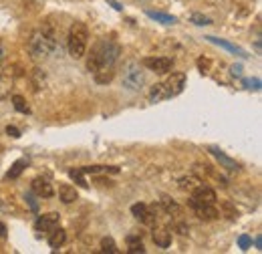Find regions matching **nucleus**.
Masks as SVG:
<instances>
[{
    "mask_svg": "<svg viewBox=\"0 0 262 254\" xmlns=\"http://www.w3.org/2000/svg\"><path fill=\"white\" fill-rule=\"evenodd\" d=\"M232 73H234V75H242V67H236V65H234V67H232Z\"/></svg>",
    "mask_w": 262,
    "mask_h": 254,
    "instance_id": "nucleus-38",
    "label": "nucleus"
},
{
    "mask_svg": "<svg viewBox=\"0 0 262 254\" xmlns=\"http://www.w3.org/2000/svg\"><path fill=\"white\" fill-rule=\"evenodd\" d=\"M238 244H240L242 250H248L250 244H252V240H250V236H240V238H238Z\"/></svg>",
    "mask_w": 262,
    "mask_h": 254,
    "instance_id": "nucleus-31",
    "label": "nucleus"
},
{
    "mask_svg": "<svg viewBox=\"0 0 262 254\" xmlns=\"http://www.w3.org/2000/svg\"><path fill=\"white\" fill-rule=\"evenodd\" d=\"M200 184H202V180H200L198 176H194V174H190V176H184V178L180 180V190L192 192V190H196Z\"/></svg>",
    "mask_w": 262,
    "mask_h": 254,
    "instance_id": "nucleus-18",
    "label": "nucleus"
},
{
    "mask_svg": "<svg viewBox=\"0 0 262 254\" xmlns=\"http://www.w3.org/2000/svg\"><path fill=\"white\" fill-rule=\"evenodd\" d=\"M59 198H61V202H63V204H73V202H77V200H79V194H77V190H75L73 186L63 184V186L59 188Z\"/></svg>",
    "mask_w": 262,
    "mask_h": 254,
    "instance_id": "nucleus-15",
    "label": "nucleus"
},
{
    "mask_svg": "<svg viewBox=\"0 0 262 254\" xmlns=\"http://www.w3.org/2000/svg\"><path fill=\"white\" fill-rule=\"evenodd\" d=\"M192 198L202 202V204H216V200H218L216 192L212 188H208V186H204V184H200L196 190H192Z\"/></svg>",
    "mask_w": 262,
    "mask_h": 254,
    "instance_id": "nucleus-11",
    "label": "nucleus"
},
{
    "mask_svg": "<svg viewBox=\"0 0 262 254\" xmlns=\"http://www.w3.org/2000/svg\"><path fill=\"white\" fill-rule=\"evenodd\" d=\"M162 206H164V210L167 214H180V206L176 204V202H171L167 196H164V200H162Z\"/></svg>",
    "mask_w": 262,
    "mask_h": 254,
    "instance_id": "nucleus-26",
    "label": "nucleus"
},
{
    "mask_svg": "<svg viewBox=\"0 0 262 254\" xmlns=\"http://www.w3.org/2000/svg\"><path fill=\"white\" fill-rule=\"evenodd\" d=\"M87 40H89V31H87V25L83 23H75L69 31V40H67V47H69V55L73 59H81L87 51Z\"/></svg>",
    "mask_w": 262,
    "mask_h": 254,
    "instance_id": "nucleus-3",
    "label": "nucleus"
},
{
    "mask_svg": "<svg viewBox=\"0 0 262 254\" xmlns=\"http://www.w3.org/2000/svg\"><path fill=\"white\" fill-rule=\"evenodd\" d=\"M129 244V248H127V252L129 254H143L145 252V246L141 244V240H131L127 242Z\"/></svg>",
    "mask_w": 262,
    "mask_h": 254,
    "instance_id": "nucleus-28",
    "label": "nucleus"
},
{
    "mask_svg": "<svg viewBox=\"0 0 262 254\" xmlns=\"http://www.w3.org/2000/svg\"><path fill=\"white\" fill-rule=\"evenodd\" d=\"M208 40H210V43H216V45H220V47H224V49H228V51H232V53H238L240 57H246L238 47L230 45V43H226V40H220V38H214V36H208Z\"/></svg>",
    "mask_w": 262,
    "mask_h": 254,
    "instance_id": "nucleus-25",
    "label": "nucleus"
},
{
    "mask_svg": "<svg viewBox=\"0 0 262 254\" xmlns=\"http://www.w3.org/2000/svg\"><path fill=\"white\" fill-rule=\"evenodd\" d=\"M113 77H115L113 67H103V69L95 71V81H97L99 85H107V83H111Z\"/></svg>",
    "mask_w": 262,
    "mask_h": 254,
    "instance_id": "nucleus-17",
    "label": "nucleus"
},
{
    "mask_svg": "<svg viewBox=\"0 0 262 254\" xmlns=\"http://www.w3.org/2000/svg\"><path fill=\"white\" fill-rule=\"evenodd\" d=\"M27 167V159H18V161H14L12 163V167H10V172H8V178L10 180H14V178H18L20 174H23V170Z\"/></svg>",
    "mask_w": 262,
    "mask_h": 254,
    "instance_id": "nucleus-23",
    "label": "nucleus"
},
{
    "mask_svg": "<svg viewBox=\"0 0 262 254\" xmlns=\"http://www.w3.org/2000/svg\"><path fill=\"white\" fill-rule=\"evenodd\" d=\"M31 188L36 196H40V198H51L55 190H53V186H51V182L49 180H45V178H34L33 182H31Z\"/></svg>",
    "mask_w": 262,
    "mask_h": 254,
    "instance_id": "nucleus-13",
    "label": "nucleus"
},
{
    "mask_svg": "<svg viewBox=\"0 0 262 254\" xmlns=\"http://www.w3.org/2000/svg\"><path fill=\"white\" fill-rule=\"evenodd\" d=\"M59 220H61V214H57V212H49V214H42V216L36 218L34 228H36L38 232H49V230H53V228L59 224Z\"/></svg>",
    "mask_w": 262,
    "mask_h": 254,
    "instance_id": "nucleus-9",
    "label": "nucleus"
},
{
    "mask_svg": "<svg viewBox=\"0 0 262 254\" xmlns=\"http://www.w3.org/2000/svg\"><path fill=\"white\" fill-rule=\"evenodd\" d=\"M145 85V73L139 63H127L123 69V87L129 91H139Z\"/></svg>",
    "mask_w": 262,
    "mask_h": 254,
    "instance_id": "nucleus-4",
    "label": "nucleus"
},
{
    "mask_svg": "<svg viewBox=\"0 0 262 254\" xmlns=\"http://www.w3.org/2000/svg\"><path fill=\"white\" fill-rule=\"evenodd\" d=\"M131 214L143 224H149V226H151V224L156 222V216L149 212L147 204H141V202H139V204H133V206H131Z\"/></svg>",
    "mask_w": 262,
    "mask_h": 254,
    "instance_id": "nucleus-12",
    "label": "nucleus"
},
{
    "mask_svg": "<svg viewBox=\"0 0 262 254\" xmlns=\"http://www.w3.org/2000/svg\"><path fill=\"white\" fill-rule=\"evenodd\" d=\"M198 69L202 71V73H208V69H210V59H198Z\"/></svg>",
    "mask_w": 262,
    "mask_h": 254,
    "instance_id": "nucleus-32",
    "label": "nucleus"
},
{
    "mask_svg": "<svg viewBox=\"0 0 262 254\" xmlns=\"http://www.w3.org/2000/svg\"><path fill=\"white\" fill-rule=\"evenodd\" d=\"M27 202H29V206H31L34 212H36V202L33 200V196H31V194H27Z\"/></svg>",
    "mask_w": 262,
    "mask_h": 254,
    "instance_id": "nucleus-36",
    "label": "nucleus"
},
{
    "mask_svg": "<svg viewBox=\"0 0 262 254\" xmlns=\"http://www.w3.org/2000/svg\"><path fill=\"white\" fill-rule=\"evenodd\" d=\"M101 248H103L105 252H109V254L119 252V250H117V244H115V240H113L111 236H105V238L101 240Z\"/></svg>",
    "mask_w": 262,
    "mask_h": 254,
    "instance_id": "nucleus-24",
    "label": "nucleus"
},
{
    "mask_svg": "<svg viewBox=\"0 0 262 254\" xmlns=\"http://www.w3.org/2000/svg\"><path fill=\"white\" fill-rule=\"evenodd\" d=\"M164 99H167L164 83H156V85L151 87V91H149V101H151V103H160V101H164Z\"/></svg>",
    "mask_w": 262,
    "mask_h": 254,
    "instance_id": "nucleus-20",
    "label": "nucleus"
},
{
    "mask_svg": "<svg viewBox=\"0 0 262 254\" xmlns=\"http://www.w3.org/2000/svg\"><path fill=\"white\" fill-rule=\"evenodd\" d=\"M184 87H186V73H171L164 81V89L167 99L180 95L184 91Z\"/></svg>",
    "mask_w": 262,
    "mask_h": 254,
    "instance_id": "nucleus-5",
    "label": "nucleus"
},
{
    "mask_svg": "<svg viewBox=\"0 0 262 254\" xmlns=\"http://www.w3.org/2000/svg\"><path fill=\"white\" fill-rule=\"evenodd\" d=\"M0 238H6V226L0 222Z\"/></svg>",
    "mask_w": 262,
    "mask_h": 254,
    "instance_id": "nucleus-37",
    "label": "nucleus"
},
{
    "mask_svg": "<svg viewBox=\"0 0 262 254\" xmlns=\"http://www.w3.org/2000/svg\"><path fill=\"white\" fill-rule=\"evenodd\" d=\"M16 75H18L16 67H8V69H4V71L0 73V99H6V97H8L12 85H14Z\"/></svg>",
    "mask_w": 262,
    "mask_h": 254,
    "instance_id": "nucleus-8",
    "label": "nucleus"
},
{
    "mask_svg": "<svg viewBox=\"0 0 262 254\" xmlns=\"http://www.w3.org/2000/svg\"><path fill=\"white\" fill-rule=\"evenodd\" d=\"M224 210H226V214H228V218L230 220H234L236 216H238V212L232 208V204H224Z\"/></svg>",
    "mask_w": 262,
    "mask_h": 254,
    "instance_id": "nucleus-34",
    "label": "nucleus"
},
{
    "mask_svg": "<svg viewBox=\"0 0 262 254\" xmlns=\"http://www.w3.org/2000/svg\"><path fill=\"white\" fill-rule=\"evenodd\" d=\"M33 81H34V89L38 91L42 85H45V73L40 71V69H34V73H33Z\"/></svg>",
    "mask_w": 262,
    "mask_h": 254,
    "instance_id": "nucleus-29",
    "label": "nucleus"
},
{
    "mask_svg": "<svg viewBox=\"0 0 262 254\" xmlns=\"http://www.w3.org/2000/svg\"><path fill=\"white\" fill-rule=\"evenodd\" d=\"M147 16L158 20V23H164V25H173L176 23V16L171 14H164V12H154V10H147Z\"/></svg>",
    "mask_w": 262,
    "mask_h": 254,
    "instance_id": "nucleus-21",
    "label": "nucleus"
},
{
    "mask_svg": "<svg viewBox=\"0 0 262 254\" xmlns=\"http://www.w3.org/2000/svg\"><path fill=\"white\" fill-rule=\"evenodd\" d=\"M260 246H262V240H260V236H258V238H256V248L260 250Z\"/></svg>",
    "mask_w": 262,
    "mask_h": 254,
    "instance_id": "nucleus-39",
    "label": "nucleus"
},
{
    "mask_svg": "<svg viewBox=\"0 0 262 254\" xmlns=\"http://www.w3.org/2000/svg\"><path fill=\"white\" fill-rule=\"evenodd\" d=\"M67 240V232L63 230V228H53L51 230V236H49V246L53 248V250H57V248H61L63 244H65Z\"/></svg>",
    "mask_w": 262,
    "mask_h": 254,
    "instance_id": "nucleus-14",
    "label": "nucleus"
},
{
    "mask_svg": "<svg viewBox=\"0 0 262 254\" xmlns=\"http://www.w3.org/2000/svg\"><path fill=\"white\" fill-rule=\"evenodd\" d=\"M190 206L194 208V212H196V216L200 220H206V222H210V220H216L218 216H220V212L214 208V204H202V202H198V200H190Z\"/></svg>",
    "mask_w": 262,
    "mask_h": 254,
    "instance_id": "nucleus-7",
    "label": "nucleus"
},
{
    "mask_svg": "<svg viewBox=\"0 0 262 254\" xmlns=\"http://www.w3.org/2000/svg\"><path fill=\"white\" fill-rule=\"evenodd\" d=\"M119 53H121V47L117 43H113L109 38H103L91 49V55L87 59V69L95 73L103 67H113L115 61L119 59Z\"/></svg>",
    "mask_w": 262,
    "mask_h": 254,
    "instance_id": "nucleus-1",
    "label": "nucleus"
},
{
    "mask_svg": "<svg viewBox=\"0 0 262 254\" xmlns=\"http://www.w3.org/2000/svg\"><path fill=\"white\" fill-rule=\"evenodd\" d=\"M208 150H210V154H212L214 158L220 161V165H222V167H226L228 172H236V170L240 167V165L236 163V159H232L230 156H226V154H224L220 147H216V145H210Z\"/></svg>",
    "mask_w": 262,
    "mask_h": 254,
    "instance_id": "nucleus-10",
    "label": "nucleus"
},
{
    "mask_svg": "<svg viewBox=\"0 0 262 254\" xmlns=\"http://www.w3.org/2000/svg\"><path fill=\"white\" fill-rule=\"evenodd\" d=\"M12 105H14L16 111H20V113H25V115L31 113V107L27 105V101H25V97L23 95H12Z\"/></svg>",
    "mask_w": 262,
    "mask_h": 254,
    "instance_id": "nucleus-22",
    "label": "nucleus"
},
{
    "mask_svg": "<svg viewBox=\"0 0 262 254\" xmlns=\"http://www.w3.org/2000/svg\"><path fill=\"white\" fill-rule=\"evenodd\" d=\"M69 176H71V180H75V184L77 186H81V188H87L89 184L85 182V178H83V172L81 170H71L69 172Z\"/></svg>",
    "mask_w": 262,
    "mask_h": 254,
    "instance_id": "nucleus-27",
    "label": "nucleus"
},
{
    "mask_svg": "<svg viewBox=\"0 0 262 254\" xmlns=\"http://www.w3.org/2000/svg\"><path fill=\"white\" fill-rule=\"evenodd\" d=\"M6 133H8L10 137H14V139H18V137H20V131H18V129H16L14 125H8V127H6Z\"/></svg>",
    "mask_w": 262,
    "mask_h": 254,
    "instance_id": "nucleus-33",
    "label": "nucleus"
},
{
    "mask_svg": "<svg viewBox=\"0 0 262 254\" xmlns=\"http://www.w3.org/2000/svg\"><path fill=\"white\" fill-rule=\"evenodd\" d=\"M154 242L160 248H167L171 244V234L167 230H158V232H154Z\"/></svg>",
    "mask_w": 262,
    "mask_h": 254,
    "instance_id": "nucleus-19",
    "label": "nucleus"
},
{
    "mask_svg": "<svg viewBox=\"0 0 262 254\" xmlns=\"http://www.w3.org/2000/svg\"><path fill=\"white\" fill-rule=\"evenodd\" d=\"M83 174H119V167L115 165H85L81 167Z\"/></svg>",
    "mask_w": 262,
    "mask_h": 254,
    "instance_id": "nucleus-16",
    "label": "nucleus"
},
{
    "mask_svg": "<svg viewBox=\"0 0 262 254\" xmlns=\"http://www.w3.org/2000/svg\"><path fill=\"white\" fill-rule=\"evenodd\" d=\"M57 49V43L51 34H47L45 31H34L31 34V40H29V53L31 57L40 61V59H49Z\"/></svg>",
    "mask_w": 262,
    "mask_h": 254,
    "instance_id": "nucleus-2",
    "label": "nucleus"
},
{
    "mask_svg": "<svg viewBox=\"0 0 262 254\" xmlns=\"http://www.w3.org/2000/svg\"><path fill=\"white\" fill-rule=\"evenodd\" d=\"M4 59H6V47L0 43V67H2V63H4Z\"/></svg>",
    "mask_w": 262,
    "mask_h": 254,
    "instance_id": "nucleus-35",
    "label": "nucleus"
},
{
    "mask_svg": "<svg viewBox=\"0 0 262 254\" xmlns=\"http://www.w3.org/2000/svg\"><path fill=\"white\" fill-rule=\"evenodd\" d=\"M143 67L158 73V75H164L167 71H171L173 59H169V57H147V59H143Z\"/></svg>",
    "mask_w": 262,
    "mask_h": 254,
    "instance_id": "nucleus-6",
    "label": "nucleus"
},
{
    "mask_svg": "<svg viewBox=\"0 0 262 254\" xmlns=\"http://www.w3.org/2000/svg\"><path fill=\"white\" fill-rule=\"evenodd\" d=\"M192 20L196 23L198 27H206V25H212V20L208 18V16H202V14H192Z\"/></svg>",
    "mask_w": 262,
    "mask_h": 254,
    "instance_id": "nucleus-30",
    "label": "nucleus"
}]
</instances>
